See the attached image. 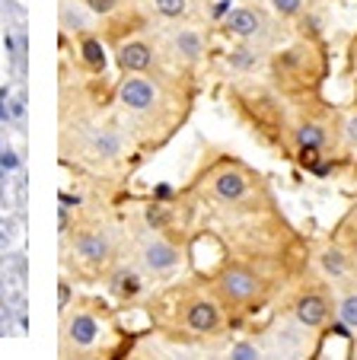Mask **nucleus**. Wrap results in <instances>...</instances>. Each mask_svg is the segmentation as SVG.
I'll use <instances>...</instances> for the list:
<instances>
[{
    "instance_id": "nucleus-1",
    "label": "nucleus",
    "mask_w": 357,
    "mask_h": 360,
    "mask_svg": "<svg viewBox=\"0 0 357 360\" xmlns=\"http://www.w3.org/2000/svg\"><path fill=\"white\" fill-rule=\"evenodd\" d=\"M220 293L230 300V303H249V300H256L258 293H262V281H258L256 271H249V268L243 265H230L227 271L220 274Z\"/></svg>"
},
{
    "instance_id": "nucleus-2",
    "label": "nucleus",
    "mask_w": 357,
    "mask_h": 360,
    "mask_svg": "<svg viewBox=\"0 0 357 360\" xmlns=\"http://www.w3.org/2000/svg\"><path fill=\"white\" fill-rule=\"evenodd\" d=\"M156 83L147 80V77H128L118 86V102L131 112H150L156 105Z\"/></svg>"
},
{
    "instance_id": "nucleus-3",
    "label": "nucleus",
    "mask_w": 357,
    "mask_h": 360,
    "mask_svg": "<svg viewBox=\"0 0 357 360\" xmlns=\"http://www.w3.org/2000/svg\"><path fill=\"white\" fill-rule=\"evenodd\" d=\"M265 26H268L265 16L258 13V10H252V7H239V10H233V13H227V20H223V32L236 35V39H243V41L262 39Z\"/></svg>"
},
{
    "instance_id": "nucleus-4",
    "label": "nucleus",
    "mask_w": 357,
    "mask_h": 360,
    "mask_svg": "<svg viewBox=\"0 0 357 360\" xmlns=\"http://www.w3.org/2000/svg\"><path fill=\"white\" fill-rule=\"evenodd\" d=\"M144 265L150 268V271H173L175 265H179V249L175 245H169L166 239H147L144 243V252H141Z\"/></svg>"
},
{
    "instance_id": "nucleus-5",
    "label": "nucleus",
    "mask_w": 357,
    "mask_h": 360,
    "mask_svg": "<svg viewBox=\"0 0 357 360\" xmlns=\"http://www.w3.org/2000/svg\"><path fill=\"white\" fill-rule=\"evenodd\" d=\"M325 316H329V303H325V297H319V293H306V297H300L294 306V319L303 328H319L325 322Z\"/></svg>"
},
{
    "instance_id": "nucleus-6",
    "label": "nucleus",
    "mask_w": 357,
    "mask_h": 360,
    "mask_svg": "<svg viewBox=\"0 0 357 360\" xmlns=\"http://www.w3.org/2000/svg\"><path fill=\"white\" fill-rule=\"evenodd\" d=\"M169 48H173V55L179 61H189L195 64L198 58L204 55V35L198 29H179V32L169 39Z\"/></svg>"
},
{
    "instance_id": "nucleus-7",
    "label": "nucleus",
    "mask_w": 357,
    "mask_h": 360,
    "mask_svg": "<svg viewBox=\"0 0 357 360\" xmlns=\"http://www.w3.org/2000/svg\"><path fill=\"white\" fill-rule=\"evenodd\" d=\"M150 64H154V48H150L147 41H128V45H122V51H118V68H122L125 74H141Z\"/></svg>"
},
{
    "instance_id": "nucleus-8",
    "label": "nucleus",
    "mask_w": 357,
    "mask_h": 360,
    "mask_svg": "<svg viewBox=\"0 0 357 360\" xmlns=\"http://www.w3.org/2000/svg\"><path fill=\"white\" fill-rule=\"evenodd\" d=\"M96 13L87 7V0H64L61 4V26L68 32H89Z\"/></svg>"
},
{
    "instance_id": "nucleus-9",
    "label": "nucleus",
    "mask_w": 357,
    "mask_h": 360,
    "mask_svg": "<svg viewBox=\"0 0 357 360\" xmlns=\"http://www.w3.org/2000/svg\"><path fill=\"white\" fill-rule=\"evenodd\" d=\"M185 322H189L192 332H214L220 326V309H217L211 300H195L189 306V313H185Z\"/></svg>"
},
{
    "instance_id": "nucleus-10",
    "label": "nucleus",
    "mask_w": 357,
    "mask_h": 360,
    "mask_svg": "<svg viewBox=\"0 0 357 360\" xmlns=\"http://www.w3.org/2000/svg\"><path fill=\"white\" fill-rule=\"evenodd\" d=\"M68 338L74 341L77 347L93 345V341L99 338V322H96V316H89V313H74V316L68 319Z\"/></svg>"
},
{
    "instance_id": "nucleus-11",
    "label": "nucleus",
    "mask_w": 357,
    "mask_h": 360,
    "mask_svg": "<svg viewBox=\"0 0 357 360\" xmlns=\"http://www.w3.org/2000/svg\"><path fill=\"white\" fill-rule=\"evenodd\" d=\"M77 252H80L87 262L99 265V262H106L108 255H112V239H108L106 233H83V236L77 239Z\"/></svg>"
},
{
    "instance_id": "nucleus-12",
    "label": "nucleus",
    "mask_w": 357,
    "mask_h": 360,
    "mask_svg": "<svg viewBox=\"0 0 357 360\" xmlns=\"http://www.w3.org/2000/svg\"><path fill=\"white\" fill-rule=\"evenodd\" d=\"M214 191H217V198H223V201H239V198L246 195V176L243 172H236V169L217 172Z\"/></svg>"
},
{
    "instance_id": "nucleus-13",
    "label": "nucleus",
    "mask_w": 357,
    "mask_h": 360,
    "mask_svg": "<svg viewBox=\"0 0 357 360\" xmlns=\"http://www.w3.org/2000/svg\"><path fill=\"white\" fill-rule=\"evenodd\" d=\"M296 147L303 153H316V150L325 147V128L316 122H303L296 128Z\"/></svg>"
},
{
    "instance_id": "nucleus-14",
    "label": "nucleus",
    "mask_w": 357,
    "mask_h": 360,
    "mask_svg": "<svg viewBox=\"0 0 357 360\" xmlns=\"http://www.w3.org/2000/svg\"><path fill=\"white\" fill-rule=\"evenodd\" d=\"M7 124H13L16 131H23V124H26V93H13L7 96Z\"/></svg>"
},
{
    "instance_id": "nucleus-15",
    "label": "nucleus",
    "mask_w": 357,
    "mask_h": 360,
    "mask_svg": "<svg viewBox=\"0 0 357 360\" xmlns=\"http://www.w3.org/2000/svg\"><path fill=\"white\" fill-rule=\"evenodd\" d=\"M338 319L348 328H357V290H344L338 297Z\"/></svg>"
},
{
    "instance_id": "nucleus-16",
    "label": "nucleus",
    "mask_w": 357,
    "mask_h": 360,
    "mask_svg": "<svg viewBox=\"0 0 357 360\" xmlns=\"http://www.w3.org/2000/svg\"><path fill=\"white\" fill-rule=\"evenodd\" d=\"M80 55H83V61H87L93 70L106 68V51H102V45L96 39H83L80 41Z\"/></svg>"
},
{
    "instance_id": "nucleus-17",
    "label": "nucleus",
    "mask_w": 357,
    "mask_h": 360,
    "mask_svg": "<svg viewBox=\"0 0 357 360\" xmlns=\"http://www.w3.org/2000/svg\"><path fill=\"white\" fill-rule=\"evenodd\" d=\"M189 0H154V10L160 16H166V20H179V16L189 13Z\"/></svg>"
},
{
    "instance_id": "nucleus-18",
    "label": "nucleus",
    "mask_w": 357,
    "mask_h": 360,
    "mask_svg": "<svg viewBox=\"0 0 357 360\" xmlns=\"http://www.w3.org/2000/svg\"><path fill=\"white\" fill-rule=\"evenodd\" d=\"M115 293H118V297H134L137 290H141V278H137L134 271H118L115 274Z\"/></svg>"
},
{
    "instance_id": "nucleus-19",
    "label": "nucleus",
    "mask_w": 357,
    "mask_h": 360,
    "mask_svg": "<svg viewBox=\"0 0 357 360\" xmlns=\"http://www.w3.org/2000/svg\"><path fill=\"white\" fill-rule=\"evenodd\" d=\"M93 147L99 157H115V153H118V137H115L112 131H102V134H96Z\"/></svg>"
},
{
    "instance_id": "nucleus-20",
    "label": "nucleus",
    "mask_w": 357,
    "mask_h": 360,
    "mask_svg": "<svg viewBox=\"0 0 357 360\" xmlns=\"http://www.w3.org/2000/svg\"><path fill=\"white\" fill-rule=\"evenodd\" d=\"M87 7L93 10L96 16H108V13H115V10L122 7V0H87Z\"/></svg>"
},
{
    "instance_id": "nucleus-21",
    "label": "nucleus",
    "mask_w": 357,
    "mask_h": 360,
    "mask_svg": "<svg viewBox=\"0 0 357 360\" xmlns=\"http://www.w3.org/2000/svg\"><path fill=\"white\" fill-rule=\"evenodd\" d=\"M322 262H325V271H332L335 278H342V274H344V255H342V252H335V249L325 252Z\"/></svg>"
},
{
    "instance_id": "nucleus-22",
    "label": "nucleus",
    "mask_w": 357,
    "mask_h": 360,
    "mask_svg": "<svg viewBox=\"0 0 357 360\" xmlns=\"http://www.w3.org/2000/svg\"><path fill=\"white\" fill-rule=\"evenodd\" d=\"M230 64H236V68H256V64H258V55L252 51V48H239V51L230 58Z\"/></svg>"
},
{
    "instance_id": "nucleus-23",
    "label": "nucleus",
    "mask_w": 357,
    "mask_h": 360,
    "mask_svg": "<svg viewBox=\"0 0 357 360\" xmlns=\"http://www.w3.org/2000/svg\"><path fill=\"white\" fill-rule=\"evenodd\" d=\"M271 7H275L281 16H296L303 10V0H271Z\"/></svg>"
},
{
    "instance_id": "nucleus-24",
    "label": "nucleus",
    "mask_w": 357,
    "mask_h": 360,
    "mask_svg": "<svg viewBox=\"0 0 357 360\" xmlns=\"http://www.w3.org/2000/svg\"><path fill=\"white\" fill-rule=\"evenodd\" d=\"M0 169H4V172H16V169H20V153H13L10 147H0Z\"/></svg>"
},
{
    "instance_id": "nucleus-25",
    "label": "nucleus",
    "mask_w": 357,
    "mask_h": 360,
    "mask_svg": "<svg viewBox=\"0 0 357 360\" xmlns=\"http://www.w3.org/2000/svg\"><path fill=\"white\" fill-rule=\"evenodd\" d=\"M230 354H233V357H239V360H249V357H258V347L256 345H236Z\"/></svg>"
},
{
    "instance_id": "nucleus-26",
    "label": "nucleus",
    "mask_w": 357,
    "mask_h": 360,
    "mask_svg": "<svg viewBox=\"0 0 357 360\" xmlns=\"http://www.w3.org/2000/svg\"><path fill=\"white\" fill-rule=\"evenodd\" d=\"M344 137H348L351 143H357V115L344 118Z\"/></svg>"
},
{
    "instance_id": "nucleus-27",
    "label": "nucleus",
    "mask_w": 357,
    "mask_h": 360,
    "mask_svg": "<svg viewBox=\"0 0 357 360\" xmlns=\"http://www.w3.org/2000/svg\"><path fill=\"white\" fill-rule=\"evenodd\" d=\"M68 300H70V287L61 284V306H68Z\"/></svg>"
},
{
    "instance_id": "nucleus-28",
    "label": "nucleus",
    "mask_w": 357,
    "mask_h": 360,
    "mask_svg": "<svg viewBox=\"0 0 357 360\" xmlns=\"http://www.w3.org/2000/svg\"><path fill=\"white\" fill-rule=\"evenodd\" d=\"M7 319V300H4V293H0V322Z\"/></svg>"
},
{
    "instance_id": "nucleus-29",
    "label": "nucleus",
    "mask_w": 357,
    "mask_h": 360,
    "mask_svg": "<svg viewBox=\"0 0 357 360\" xmlns=\"http://www.w3.org/2000/svg\"><path fill=\"white\" fill-rule=\"evenodd\" d=\"M351 255H354V259H357V230L351 233Z\"/></svg>"
},
{
    "instance_id": "nucleus-30",
    "label": "nucleus",
    "mask_w": 357,
    "mask_h": 360,
    "mask_svg": "<svg viewBox=\"0 0 357 360\" xmlns=\"http://www.w3.org/2000/svg\"><path fill=\"white\" fill-rule=\"evenodd\" d=\"M0 293H4V284H0Z\"/></svg>"
}]
</instances>
